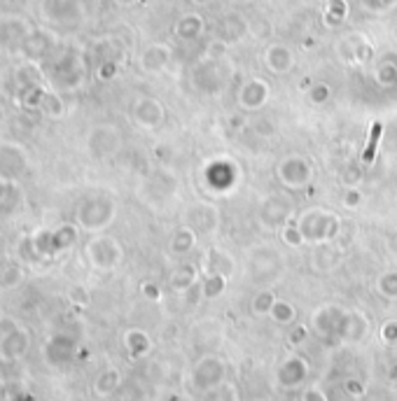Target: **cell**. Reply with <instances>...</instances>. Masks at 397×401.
Returning a JSON list of instances; mask_svg holds the SVG:
<instances>
[{"label": "cell", "instance_id": "5", "mask_svg": "<svg viewBox=\"0 0 397 401\" xmlns=\"http://www.w3.org/2000/svg\"><path fill=\"white\" fill-rule=\"evenodd\" d=\"M0 350H3L5 357H19L26 350V334L23 332H10L0 343Z\"/></svg>", "mask_w": 397, "mask_h": 401}, {"label": "cell", "instance_id": "3", "mask_svg": "<svg viewBox=\"0 0 397 401\" xmlns=\"http://www.w3.org/2000/svg\"><path fill=\"white\" fill-rule=\"evenodd\" d=\"M19 280H21L19 264H14L12 259L3 256V259H0V290H10V287L19 285Z\"/></svg>", "mask_w": 397, "mask_h": 401}, {"label": "cell", "instance_id": "1", "mask_svg": "<svg viewBox=\"0 0 397 401\" xmlns=\"http://www.w3.org/2000/svg\"><path fill=\"white\" fill-rule=\"evenodd\" d=\"M30 159L17 142H0V180L17 182L28 173Z\"/></svg>", "mask_w": 397, "mask_h": 401}, {"label": "cell", "instance_id": "4", "mask_svg": "<svg viewBox=\"0 0 397 401\" xmlns=\"http://www.w3.org/2000/svg\"><path fill=\"white\" fill-rule=\"evenodd\" d=\"M19 203V191L12 182L0 180V218L10 215Z\"/></svg>", "mask_w": 397, "mask_h": 401}, {"label": "cell", "instance_id": "2", "mask_svg": "<svg viewBox=\"0 0 397 401\" xmlns=\"http://www.w3.org/2000/svg\"><path fill=\"white\" fill-rule=\"evenodd\" d=\"M75 238V231L68 229V227H61L57 231H38L33 238H28L30 247H33V252L38 256H50L57 250H63V247H68L73 243Z\"/></svg>", "mask_w": 397, "mask_h": 401}]
</instances>
